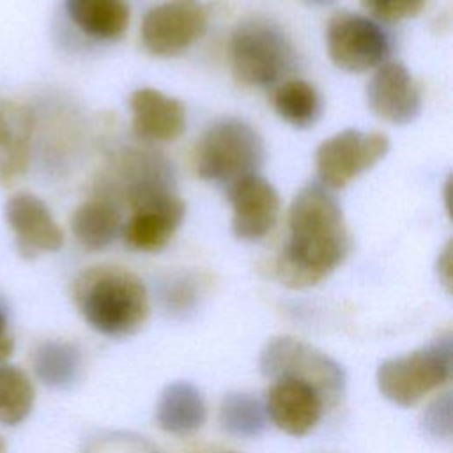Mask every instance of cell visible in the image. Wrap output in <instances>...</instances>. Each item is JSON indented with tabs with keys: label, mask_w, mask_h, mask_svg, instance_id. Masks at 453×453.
Here are the masks:
<instances>
[{
	"label": "cell",
	"mask_w": 453,
	"mask_h": 453,
	"mask_svg": "<svg viewBox=\"0 0 453 453\" xmlns=\"http://www.w3.org/2000/svg\"><path fill=\"white\" fill-rule=\"evenodd\" d=\"M258 366L273 380H299L311 386L326 407H334L343 398V368L326 352L299 338H271L260 352Z\"/></svg>",
	"instance_id": "6"
},
{
	"label": "cell",
	"mask_w": 453,
	"mask_h": 453,
	"mask_svg": "<svg viewBox=\"0 0 453 453\" xmlns=\"http://www.w3.org/2000/svg\"><path fill=\"white\" fill-rule=\"evenodd\" d=\"M207 418L202 391L186 380L168 384L159 395L156 419L165 432L189 434L200 428Z\"/></svg>",
	"instance_id": "19"
},
{
	"label": "cell",
	"mask_w": 453,
	"mask_h": 453,
	"mask_svg": "<svg viewBox=\"0 0 453 453\" xmlns=\"http://www.w3.org/2000/svg\"><path fill=\"white\" fill-rule=\"evenodd\" d=\"M308 4H313V5H329L333 4L334 0H306Z\"/></svg>",
	"instance_id": "28"
},
{
	"label": "cell",
	"mask_w": 453,
	"mask_h": 453,
	"mask_svg": "<svg viewBox=\"0 0 453 453\" xmlns=\"http://www.w3.org/2000/svg\"><path fill=\"white\" fill-rule=\"evenodd\" d=\"M232 205V232L241 241H258L276 225L280 216V195L276 188L258 173L244 175L226 189Z\"/></svg>",
	"instance_id": "11"
},
{
	"label": "cell",
	"mask_w": 453,
	"mask_h": 453,
	"mask_svg": "<svg viewBox=\"0 0 453 453\" xmlns=\"http://www.w3.org/2000/svg\"><path fill=\"white\" fill-rule=\"evenodd\" d=\"M34 111L12 99H0V184L9 188L25 177L30 165Z\"/></svg>",
	"instance_id": "16"
},
{
	"label": "cell",
	"mask_w": 453,
	"mask_h": 453,
	"mask_svg": "<svg viewBox=\"0 0 453 453\" xmlns=\"http://www.w3.org/2000/svg\"><path fill=\"white\" fill-rule=\"evenodd\" d=\"M133 133L147 142H173L186 129L184 104L150 87L138 88L129 97Z\"/></svg>",
	"instance_id": "15"
},
{
	"label": "cell",
	"mask_w": 453,
	"mask_h": 453,
	"mask_svg": "<svg viewBox=\"0 0 453 453\" xmlns=\"http://www.w3.org/2000/svg\"><path fill=\"white\" fill-rule=\"evenodd\" d=\"M326 48L338 69L365 73L386 60L389 39L375 19L343 11L336 12L327 23Z\"/></svg>",
	"instance_id": "9"
},
{
	"label": "cell",
	"mask_w": 453,
	"mask_h": 453,
	"mask_svg": "<svg viewBox=\"0 0 453 453\" xmlns=\"http://www.w3.org/2000/svg\"><path fill=\"white\" fill-rule=\"evenodd\" d=\"M451 409H453L451 393L437 395L421 414L423 430L435 439L448 441L451 437V430H453Z\"/></svg>",
	"instance_id": "24"
},
{
	"label": "cell",
	"mask_w": 453,
	"mask_h": 453,
	"mask_svg": "<svg viewBox=\"0 0 453 453\" xmlns=\"http://www.w3.org/2000/svg\"><path fill=\"white\" fill-rule=\"evenodd\" d=\"M120 195L129 207L122 237L129 250L154 253L163 250L184 221L186 203L175 193L172 175L159 157L127 154L120 161Z\"/></svg>",
	"instance_id": "2"
},
{
	"label": "cell",
	"mask_w": 453,
	"mask_h": 453,
	"mask_svg": "<svg viewBox=\"0 0 453 453\" xmlns=\"http://www.w3.org/2000/svg\"><path fill=\"white\" fill-rule=\"evenodd\" d=\"M5 221L23 258L58 251L64 244V230L48 205L32 193H16L5 202Z\"/></svg>",
	"instance_id": "13"
},
{
	"label": "cell",
	"mask_w": 453,
	"mask_h": 453,
	"mask_svg": "<svg viewBox=\"0 0 453 453\" xmlns=\"http://www.w3.org/2000/svg\"><path fill=\"white\" fill-rule=\"evenodd\" d=\"M14 350V340L9 333V324L5 313L0 310V365L11 357Z\"/></svg>",
	"instance_id": "27"
},
{
	"label": "cell",
	"mask_w": 453,
	"mask_h": 453,
	"mask_svg": "<svg viewBox=\"0 0 453 453\" xmlns=\"http://www.w3.org/2000/svg\"><path fill=\"white\" fill-rule=\"evenodd\" d=\"M73 297L87 324L106 336L138 331L149 317V294L143 281L117 265H96L78 274Z\"/></svg>",
	"instance_id": "3"
},
{
	"label": "cell",
	"mask_w": 453,
	"mask_h": 453,
	"mask_svg": "<svg viewBox=\"0 0 453 453\" xmlns=\"http://www.w3.org/2000/svg\"><path fill=\"white\" fill-rule=\"evenodd\" d=\"M0 453H7V446H5V441L2 435H0Z\"/></svg>",
	"instance_id": "29"
},
{
	"label": "cell",
	"mask_w": 453,
	"mask_h": 453,
	"mask_svg": "<svg viewBox=\"0 0 453 453\" xmlns=\"http://www.w3.org/2000/svg\"><path fill=\"white\" fill-rule=\"evenodd\" d=\"M296 62V51L285 32L267 19H246L228 41V64L234 78L251 88L276 85Z\"/></svg>",
	"instance_id": "4"
},
{
	"label": "cell",
	"mask_w": 453,
	"mask_h": 453,
	"mask_svg": "<svg viewBox=\"0 0 453 453\" xmlns=\"http://www.w3.org/2000/svg\"><path fill=\"white\" fill-rule=\"evenodd\" d=\"M366 103L375 117L388 124L403 126L421 111V88L400 62H386L377 67L366 85Z\"/></svg>",
	"instance_id": "12"
},
{
	"label": "cell",
	"mask_w": 453,
	"mask_h": 453,
	"mask_svg": "<svg viewBox=\"0 0 453 453\" xmlns=\"http://www.w3.org/2000/svg\"><path fill=\"white\" fill-rule=\"evenodd\" d=\"M451 352V336L444 334L411 354L382 361L377 368L380 395L400 407L416 405L449 380Z\"/></svg>",
	"instance_id": "7"
},
{
	"label": "cell",
	"mask_w": 453,
	"mask_h": 453,
	"mask_svg": "<svg viewBox=\"0 0 453 453\" xmlns=\"http://www.w3.org/2000/svg\"><path fill=\"white\" fill-rule=\"evenodd\" d=\"M388 150L389 140L382 133L343 129L317 147L319 182L331 191L342 189L384 159Z\"/></svg>",
	"instance_id": "8"
},
{
	"label": "cell",
	"mask_w": 453,
	"mask_h": 453,
	"mask_svg": "<svg viewBox=\"0 0 453 453\" xmlns=\"http://www.w3.org/2000/svg\"><path fill=\"white\" fill-rule=\"evenodd\" d=\"M34 370L37 379L50 388L73 386L81 372V352L74 343L48 340L34 354Z\"/></svg>",
	"instance_id": "20"
},
{
	"label": "cell",
	"mask_w": 453,
	"mask_h": 453,
	"mask_svg": "<svg viewBox=\"0 0 453 453\" xmlns=\"http://www.w3.org/2000/svg\"><path fill=\"white\" fill-rule=\"evenodd\" d=\"M65 12L81 34L96 41L120 39L131 18L126 0H65Z\"/></svg>",
	"instance_id": "18"
},
{
	"label": "cell",
	"mask_w": 453,
	"mask_h": 453,
	"mask_svg": "<svg viewBox=\"0 0 453 453\" xmlns=\"http://www.w3.org/2000/svg\"><path fill=\"white\" fill-rule=\"evenodd\" d=\"M122 223L119 205L101 195L76 207L71 216V232L83 250L101 251L120 235Z\"/></svg>",
	"instance_id": "17"
},
{
	"label": "cell",
	"mask_w": 453,
	"mask_h": 453,
	"mask_svg": "<svg viewBox=\"0 0 453 453\" xmlns=\"http://www.w3.org/2000/svg\"><path fill=\"white\" fill-rule=\"evenodd\" d=\"M264 142L246 120L221 119L211 124L196 142L193 166L200 179L216 184L257 173L264 163Z\"/></svg>",
	"instance_id": "5"
},
{
	"label": "cell",
	"mask_w": 453,
	"mask_h": 453,
	"mask_svg": "<svg viewBox=\"0 0 453 453\" xmlns=\"http://www.w3.org/2000/svg\"><path fill=\"white\" fill-rule=\"evenodd\" d=\"M34 386L27 373L16 366H0V423L14 426L34 407Z\"/></svg>",
	"instance_id": "23"
},
{
	"label": "cell",
	"mask_w": 453,
	"mask_h": 453,
	"mask_svg": "<svg viewBox=\"0 0 453 453\" xmlns=\"http://www.w3.org/2000/svg\"><path fill=\"white\" fill-rule=\"evenodd\" d=\"M288 239L274 260V278L290 288H306L334 273L349 257L352 239L331 189L310 182L288 207Z\"/></svg>",
	"instance_id": "1"
},
{
	"label": "cell",
	"mask_w": 453,
	"mask_h": 453,
	"mask_svg": "<svg viewBox=\"0 0 453 453\" xmlns=\"http://www.w3.org/2000/svg\"><path fill=\"white\" fill-rule=\"evenodd\" d=\"M267 418L288 435H306L320 421L324 402L308 384L299 380H274L265 396Z\"/></svg>",
	"instance_id": "14"
},
{
	"label": "cell",
	"mask_w": 453,
	"mask_h": 453,
	"mask_svg": "<svg viewBox=\"0 0 453 453\" xmlns=\"http://www.w3.org/2000/svg\"><path fill=\"white\" fill-rule=\"evenodd\" d=\"M271 103L278 117L297 129L313 126L322 111V101L315 87L299 78L280 83L273 92Z\"/></svg>",
	"instance_id": "21"
},
{
	"label": "cell",
	"mask_w": 453,
	"mask_h": 453,
	"mask_svg": "<svg viewBox=\"0 0 453 453\" xmlns=\"http://www.w3.org/2000/svg\"><path fill=\"white\" fill-rule=\"evenodd\" d=\"M219 425L234 437H257L267 425L265 405L250 393H228L219 407Z\"/></svg>",
	"instance_id": "22"
},
{
	"label": "cell",
	"mask_w": 453,
	"mask_h": 453,
	"mask_svg": "<svg viewBox=\"0 0 453 453\" xmlns=\"http://www.w3.org/2000/svg\"><path fill=\"white\" fill-rule=\"evenodd\" d=\"M207 28V12L198 0H165L149 9L140 25L143 48L154 57H177Z\"/></svg>",
	"instance_id": "10"
},
{
	"label": "cell",
	"mask_w": 453,
	"mask_h": 453,
	"mask_svg": "<svg viewBox=\"0 0 453 453\" xmlns=\"http://www.w3.org/2000/svg\"><path fill=\"white\" fill-rule=\"evenodd\" d=\"M361 5L379 21L395 23L418 16L425 0H359Z\"/></svg>",
	"instance_id": "25"
},
{
	"label": "cell",
	"mask_w": 453,
	"mask_h": 453,
	"mask_svg": "<svg viewBox=\"0 0 453 453\" xmlns=\"http://www.w3.org/2000/svg\"><path fill=\"white\" fill-rule=\"evenodd\" d=\"M451 267H453V257H451V242H448L444 246V250L441 251L439 258H437V274H439V280L442 281V285L449 290L451 288V280H453V273H451Z\"/></svg>",
	"instance_id": "26"
}]
</instances>
